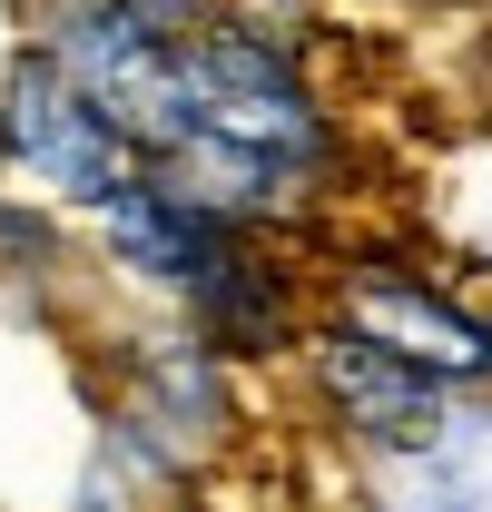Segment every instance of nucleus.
<instances>
[{"label": "nucleus", "mask_w": 492, "mask_h": 512, "mask_svg": "<svg viewBox=\"0 0 492 512\" xmlns=\"http://www.w3.org/2000/svg\"><path fill=\"white\" fill-rule=\"evenodd\" d=\"M335 316L365 325L374 345H394V355H414V365H424V375H443L453 394L492 384V316L463 296V286L424 276V266L355 256V266L335 276Z\"/></svg>", "instance_id": "5"}, {"label": "nucleus", "mask_w": 492, "mask_h": 512, "mask_svg": "<svg viewBox=\"0 0 492 512\" xmlns=\"http://www.w3.org/2000/svg\"><path fill=\"white\" fill-rule=\"evenodd\" d=\"M79 227H89L99 266H119L128 286H148V296H168V306H178L187 286H197V276L246 237L237 217H217L197 188H178V178H168V168H148V158H138V168H128V178L99 197Z\"/></svg>", "instance_id": "4"}, {"label": "nucleus", "mask_w": 492, "mask_h": 512, "mask_svg": "<svg viewBox=\"0 0 492 512\" xmlns=\"http://www.w3.org/2000/svg\"><path fill=\"white\" fill-rule=\"evenodd\" d=\"M178 316H187V335H197L207 355L266 365V355H296V335H306V286H296L286 256L266 247V227H246L237 247L178 296Z\"/></svg>", "instance_id": "6"}, {"label": "nucleus", "mask_w": 492, "mask_h": 512, "mask_svg": "<svg viewBox=\"0 0 492 512\" xmlns=\"http://www.w3.org/2000/svg\"><path fill=\"white\" fill-rule=\"evenodd\" d=\"M296 375H306L315 414H325L345 444L384 453V463L443 444V424L463 414V394L443 375H424V365L394 355V345H374L365 325H345V316H315L306 335H296Z\"/></svg>", "instance_id": "3"}, {"label": "nucleus", "mask_w": 492, "mask_h": 512, "mask_svg": "<svg viewBox=\"0 0 492 512\" xmlns=\"http://www.w3.org/2000/svg\"><path fill=\"white\" fill-rule=\"evenodd\" d=\"M128 168H138L128 128L69 69H50L20 40L10 69H0V178L30 197V207H50V217H89Z\"/></svg>", "instance_id": "2"}, {"label": "nucleus", "mask_w": 492, "mask_h": 512, "mask_svg": "<svg viewBox=\"0 0 492 512\" xmlns=\"http://www.w3.org/2000/svg\"><path fill=\"white\" fill-rule=\"evenodd\" d=\"M30 50L69 69L138 158H168L187 138V79H178V0H30Z\"/></svg>", "instance_id": "1"}, {"label": "nucleus", "mask_w": 492, "mask_h": 512, "mask_svg": "<svg viewBox=\"0 0 492 512\" xmlns=\"http://www.w3.org/2000/svg\"><path fill=\"white\" fill-rule=\"evenodd\" d=\"M178 10H197V0H178Z\"/></svg>", "instance_id": "7"}]
</instances>
